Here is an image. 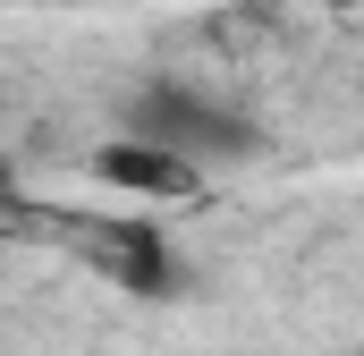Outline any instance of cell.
I'll return each mask as SVG.
<instances>
[{
    "label": "cell",
    "instance_id": "6da1fadb",
    "mask_svg": "<svg viewBox=\"0 0 364 356\" xmlns=\"http://www.w3.org/2000/svg\"><path fill=\"white\" fill-rule=\"evenodd\" d=\"M119 136L170 145L195 170H237V162L263 153V127L237 102H220V93H203V85H178V77H144V85L127 93L119 102Z\"/></svg>",
    "mask_w": 364,
    "mask_h": 356
},
{
    "label": "cell",
    "instance_id": "7a4b0ae2",
    "mask_svg": "<svg viewBox=\"0 0 364 356\" xmlns=\"http://www.w3.org/2000/svg\"><path fill=\"white\" fill-rule=\"evenodd\" d=\"M93 178L102 187H119V195H153V204H170V195H195L203 170L170 153V145H136V136H110L102 153H93Z\"/></svg>",
    "mask_w": 364,
    "mask_h": 356
},
{
    "label": "cell",
    "instance_id": "3957f363",
    "mask_svg": "<svg viewBox=\"0 0 364 356\" xmlns=\"http://www.w3.org/2000/svg\"><path fill=\"white\" fill-rule=\"evenodd\" d=\"M102 263H110L119 288H136V297H170L178 288V255H170L161 229H110L102 238Z\"/></svg>",
    "mask_w": 364,
    "mask_h": 356
}]
</instances>
